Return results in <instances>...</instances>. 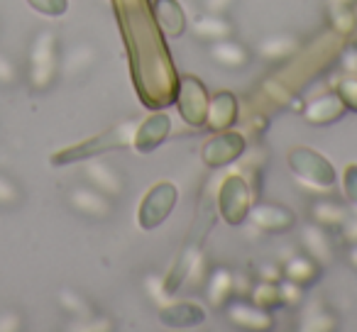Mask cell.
Here are the masks:
<instances>
[{"label":"cell","instance_id":"obj_1","mask_svg":"<svg viewBox=\"0 0 357 332\" xmlns=\"http://www.w3.org/2000/svg\"><path fill=\"white\" fill-rule=\"evenodd\" d=\"M289 169L294 171L298 181L316 191H331L335 189V169L323 154H318L316 149L308 147H296L289 152Z\"/></svg>","mask_w":357,"mask_h":332},{"label":"cell","instance_id":"obj_2","mask_svg":"<svg viewBox=\"0 0 357 332\" xmlns=\"http://www.w3.org/2000/svg\"><path fill=\"white\" fill-rule=\"evenodd\" d=\"M178 191L172 181H159L152 189L147 191V196L142 198V205H139V228L142 230H154L157 225H162L164 220L172 215L174 205H176Z\"/></svg>","mask_w":357,"mask_h":332},{"label":"cell","instance_id":"obj_3","mask_svg":"<svg viewBox=\"0 0 357 332\" xmlns=\"http://www.w3.org/2000/svg\"><path fill=\"white\" fill-rule=\"evenodd\" d=\"M252 208V193L243 176H228L220 186L218 193V210L220 218L228 225H243Z\"/></svg>","mask_w":357,"mask_h":332},{"label":"cell","instance_id":"obj_4","mask_svg":"<svg viewBox=\"0 0 357 332\" xmlns=\"http://www.w3.org/2000/svg\"><path fill=\"white\" fill-rule=\"evenodd\" d=\"M30 66H32V86L35 88H47L56 74V40L52 32L37 35L30 52Z\"/></svg>","mask_w":357,"mask_h":332},{"label":"cell","instance_id":"obj_5","mask_svg":"<svg viewBox=\"0 0 357 332\" xmlns=\"http://www.w3.org/2000/svg\"><path fill=\"white\" fill-rule=\"evenodd\" d=\"M178 110H181V118L194 127L206 125L208 95H206L204 84L196 76H184V81L178 86Z\"/></svg>","mask_w":357,"mask_h":332},{"label":"cell","instance_id":"obj_6","mask_svg":"<svg viewBox=\"0 0 357 332\" xmlns=\"http://www.w3.org/2000/svg\"><path fill=\"white\" fill-rule=\"evenodd\" d=\"M245 152V137L240 132H230V129H220L215 137H211L206 142V147L201 149V159L208 166H225L233 164L235 159H240Z\"/></svg>","mask_w":357,"mask_h":332},{"label":"cell","instance_id":"obj_7","mask_svg":"<svg viewBox=\"0 0 357 332\" xmlns=\"http://www.w3.org/2000/svg\"><path fill=\"white\" fill-rule=\"evenodd\" d=\"M250 220L257 230L269 235L289 232L296 225V215L291 208L279 203H257L250 208Z\"/></svg>","mask_w":357,"mask_h":332},{"label":"cell","instance_id":"obj_8","mask_svg":"<svg viewBox=\"0 0 357 332\" xmlns=\"http://www.w3.org/2000/svg\"><path fill=\"white\" fill-rule=\"evenodd\" d=\"M223 310H225V317H228L235 327H243V330H269V327L274 325L272 313L255 306L252 301H245V298H238V301L230 298L223 306Z\"/></svg>","mask_w":357,"mask_h":332},{"label":"cell","instance_id":"obj_9","mask_svg":"<svg viewBox=\"0 0 357 332\" xmlns=\"http://www.w3.org/2000/svg\"><path fill=\"white\" fill-rule=\"evenodd\" d=\"M69 203L71 208H76L79 213H84L86 218H96L103 220L113 213V205H110L108 196L100 193L93 186H79L69 193Z\"/></svg>","mask_w":357,"mask_h":332},{"label":"cell","instance_id":"obj_10","mask_svg":"<svg viewBox=\"0 0 357 332\" xmlns=\"http://www.w3.org/2000/svg\"><path fill=\"white\" fill-rule=\"evenodd\" d=\"M169 129H172V122H169V118L164 113H157L152 115V118H147L142 125H137L135 127V134H132V144L137 152H152V149H157L159 144L167 139Z\"/></svg>","mask_w":357,"mask_h":332},{"label":"cell","instance_id":"obj_11","mask_svg":"<svg viewBox=\"0 0 357 332\" xmlns=\"http://www.w3.org/2000/svg\"><path fill=\"white\" fill-rule=\"evenodd\" d=\"M345 110L347 108L340 100V95L333 90V93H326V95H321V98L311 100V103L303 108V118H306V122L321 127V125H331V122H335V120H340L342 115H345Z\"/></svg>","mask_w":357,"mask_h":332},{"label":"cell","instance_id":"obj_12","mask_svg":"<svg viewBox=\"0 0 357 332\" xmlns=\"http://www.w3.org/2000/svg\"><path fill=\"white\" fill-rule=\"evenodd\" d=\"M238 120V98L230 90H220L208 100V113H206V125L211 129H228Z\"/></svg>","mask_w":357,"mask_h":332},{"label":"cell","instance_id":"obj_13","mask_svg":"<svg viewBox=\"0 0 357 332\" xmlns=\"http://www.w3.org/2000/svg\"><path fill=\"white\" fill-rule=\"evenodd\" d=\"M301 244H303V252L316 259L321 267L331 264L333 257H335L333 242H331V237H328V230H323L321 225H316V223H308L301 228Z\"/></svg>","mask_w":357,"mask_h":332},{"label":"cell","instance_id":"obj_14","mask_svg":"<svg viewBox=\"0 0 357 332\" xmlns=\"http://www.w3.org/2000/svg\"><path fill=\"white\" fill-rule=\"evenodd\" d=\"M84 174H86V179H89V184L105 196H120L125 191V179L120 176V171L113 169V166L105 161H89Z\"/></svg>","mask_w":357,"mask_h":332},{"label":"cell","instance_id":"obj_15","mask_svg":"<svg viewBox=\"0 0 357 332\" xmlns=\"http://www.w3.org/2000/svg\"><path fill=\"white\" fill-rule=\"evenodd\" d=\"M191 30H194V35L199 37L201 42H208V45L220 42V40H230V37L235 35L233 22L225 15H218V13H206V15L196 17Z\"/></svg>","mask_w":357,"mask_h":332},{"label":"cell","instance_id":"obj_16","mask_svg":"<svg viewBox=\"0 0 357 332\" xmlns=\"http://www.w3.org/2000/svg\"><path fill=\"white\" fill-rule=\"evenodd\" d=\"M321 264L316 262L313 257H308L306 252H298V254H291L287 262L282 264V276L289 278L294 283H301L303 288L311 286L318 276H321Z\"/></svg>","mask_w":357,"mask_h":332},{"label":"cell","instance_id":"obj_17","mask_svg":"<svg viewBox=\"0 0 357 332\" xmlns=\"http://www.w3.org/2000/svg\"><path fill=\"white\" fill-rule=\"evenodd\" d=\"M206 320V310L196 303L189 301H178V303H167L162 308V322L169 327H194L201 325Z\"/></svg>","mask_w":357,"mask_h":332},{"label":"cell","instance_id":"obj_18","mask_svg":"<svg viewBox=\"0 0 357 332\" xmlns=\"http://www.w3.org/2000/svg\"><path fill=\"white\" fill-rule=\"evenodd\" d=\"M208 54H211V59L218 66H223V69H245V66L250 64L248 47L233 42V37H230V40L213 42V45L208 47Z\"/></svg>","mask_w":357,"mask_h":332},{"label":"cell","instance_id":"obj_19","mask_svg":"<svg viewBox=\"0 0 357 332\" xmlns=\"http://www.w3.org/2000/svg\"><path fill=\"white\" fill-rule=\"evenodd\" d=\"M301 42L296 35H289V32H277V35H269L264 40H259L257 54L267 61H282L289 59L291 54H296Z\"/></svg>","mask_w":357,"mask_h":332},{"label":"cell","instance_id":"obj_20","mask_svg":"<svg viewBox=\"0 0 357 332\" xmlns=\"http://www.w3.org/2000/svg\"><path fill=\"white\" fill-rule=\"evenodd\" d=\"M206 301L211 303L213 308L223 310V306L235 296V288H233V271L225 267H215L211 271L208 281H206Z\"/></svg>","mask_w":357,"mask_h":332},{"label":"cell","instance_id":"obj_21","mask_svg":"<svg viewBox=\"0 0 357 332\" xmlns=\"http://www.w3.org/2000/svg\"><path fill=\"white\" fill-rule=\"evenodd\" d=\"M154 17H157L164 35L169 37L184 35L186 15H184V8L178 6L176 0H154Z\"/></svg>","mask_w":357,"mask_h":332},{"label":"cell","instance_id":"obj_22","mask_svg":"<svg viewBox=\"0 0 357 332\" xmlns=\"http://www.w3.org/2000/svg\"><path fill=\"white\" fill-rule=\"evenodd\" d=\"M298 327H301L303 332H333V330H337V317L323 301H313L303 308Z\"/></svg>","mask_w":357,"mask_h":332},{"label":"cell","instance_id":"obj_23","mask_svg":"<svg viewBox=\"0 0 357 332\" xmlns=\"http://www.w3.org/2000/svg\"><path fill=\"white\" fill-rule=\"evenodd\" d=\"M347 215H350V210L333 198H318L316 203L311 205L313 223L321 225L323 230H335L337 232V230L342 228V223L347 220Z\"/></svg>","mask_w":357,"mask_h":332},{"label":"cell","instance_id":"obj_24","mask_svg":"<svg viewBox=\"0 0 357 332\" xmlns=\"http://www.w3.org/2000/svg\"><path fill=\"white\" fill-rule=\"evenodd\" d=\"M250 301L255 306L264 308V310H274V308H282V296H279V286L272 281H257L250 291Z\"/></svg>","mask_w":357,"mask_h":332},{"label":"cell","instance_id":"obj_25","mask_svg":"<svg viewBox=\"0 0 357 332\" xmlns=\"http://www.w3.org/2000/svg\"><path fill=\"white\" fill-rule=\"evenodd\" d=\"M331 22L342 37H350L355 32L357 22H355V8H345V6H331Z\"/></svg>","mask_w":357,"mask_h":332},{"label":"cell","instance_id":"obj_26","mask_svg":"<svg viewBox=\"0 0 357 332\" xmlns=\"http://www.w3.org/2000/svg\"><path fill=\"white\" fill-rule=\"evenodd\" d=\"M277 286H279V296H282V306L294 308V306H301L303 303V286L301 283H294V281H289V278L282 276L277 281Z\"/></svg>","mask_w":357,"mask_h":332},{"label":"cell","instance_id":"obj_27","mask_svg":"<svg viewBox=\"0 0 357 332\" xmlns=\"http://www.w3.org/2000/svg\"><path fill=\"white\" fill-rule=\"evenodd\" d=\"M335 93L340 95V100L345 103L347 110H355L357 113V76L342 74L340 84L335 86Z\"/></svg>","mask_w":357,"mask_h":332},{"label":"cell","instance_id":"obj_28","mask_svg":"<svg viewBox=\"0 0 357 332\" xmlns=\"http://www.w3.org/2000/svg\"><path fill=\"white\" fill-rule=\"evenodd\" d=\"M91 61H93V49L91 47H76L74 52L69 54V59H66V69L69 71H84L91 66Z\"/></svg>","mask_w":357,"mask_h":332},{"label":"cell","instance_id":"obj_29","mask_svg":"<svg viewBox=\"0 0 357 332\" xmlns=\"http://www.w3.org/2000/svg\"><path fill=\"white\" fill-rule=\"evenodd\" d=\"M342 191L352 205H357V164H347L342 174Z\"/></svg>","mask_w":357,"mask_h":332},{"label":"cell","instance_id":"obj_30","mask_svg":"<svg viewBox=\"0 0 357 332\" xmlns=\"http://www.w3.org/2000/svg\"><path fill=\"white\" fill-rule=\"evenodd\" d=\"M17 200H20V189H17L10 179L0 176V203L13 205V203H17Z\"/></svg>","mask_w":357,"mask_h":332},{"label":"cell","instance_id":"obj_31","mask_svg":"<svg viewBox=\"0 0 357 332\" xmlns=\"http://www.w3.org/2000/svg\"><path fill=\"white\" fill-rule=\"evenodd\" d=\"M61 306L69 308L71 313H76V315H81V317L89 315V306H86V303L71 291H61Z\"/></svg>","mask_w":357,"mask_h":332},{"label":"cell","instance_id":"obj_32","mask_svg":"<svg viewBox=\"0 0 357 332\" xmlns=\"http://www.w3.org/2000/svg\"><path fill=\"white\" fill-rule=\"evenodd\" d=\"M340 71L345 76H357V47H347L340 54Z\"/></svg>","mask_w":357,"mask_h":332},{"label":"cell","instance_id":"obj_33","mask_svg":"<svg viewBox=\"0 0 357 332\" xmlns=\"http://www.w3.org/2000/svg\"><path fill=\"white\" fill-rule=\"evenodd\" d=\"M337 235H340L347 244H357V213L347 215V220L342 223V228L337 230Z\"/></svg>","mask_w":357,"mask_h":332},{"label":"cell","instance_id":"obj_34","mask_svg":"<svg viewBox=\"0 0 357 332\" xmlns=\"http://www.w3.org/2000/svg\"><path fill=\"white\" fill-rule=\"evenodd\" d=\"M30 3L40 8L42 13H52V15H59L66 10V0H30Z\"/></svg>","mask_w":357,"mask_h":332},{"label":"cell","instance_id":"obj_35","mask_svg":"<svg viewBox=\"0 0 357 332\" xmlns=\"http://www.w3.org/2000/svg\"><path fill=\"white\" fill-rule=\"evenodd\" d=\"M279 278H282V267H279V264H262V267H259V281L277 283Z\"/></svg>","mask_w":357,"mask_h":332},{"label":"cell","instance_id":"obj_36","mask_svg":"<svg viewBox=\"0 0 357 332\" xmlns=\"http://www.w3.org/2000/svg\"><path fill=\"white\" fill-rule=\"evenodd\" d=\"M13 81H15V66L10 59L0 54V84H13Z\"/></svg>","mask_w":357,"mask_h":332},{"label":"cell","instance_id":"obj_37","mask_svg":"<svg viewBox=\"0 0 357 332\" xmlns=\"http://www.w3.org/2000/svg\"><path fill=\"white\" fill-rule=\"evenodd\" d=\"M204 6L208 13H218V15H223V13H228V8L233 6V0H204Z\"/></svg>","mask_w":357,"mask_h":332},{"label":"cell","instance_id":"obj_38","mask_svg":"<svg viewBox=\"0 0 357 332\" xmlns=\"http://www.w3.org/2000/svg\"><path fill=\"white\" fill-rule=\"evenodd\" d=\"M20 327V317L8 313V315H0V330H17Z\"/></svg>","mask_w":357,"mask_h":332},{"label":"cell","instance_id":"obj_39","mask_svg":"<svg viewBox=\"0 0 357 332\" xmlns=\"http://www.w3.org/2000/svg\"><path fill=\"white\" fill-rule=\"evenodd\" d=\"M347 262L352 269H357V244H347Z\"/></svg>","mask_w":357,"mask_h":332},{"label":"cell","instance_id":"obj_40","mask_svg":"<svg viewBox=\"0 0 357 332\" xmlns=\"http://www.w3.org/2000/svg\"><path fill=\"white\" fill-rule=\"evenodd\" d=\"M357 0H331V6H345V8H352Z\"/></svg>","mask_w":357,"mask_h":332}]
</instances>
